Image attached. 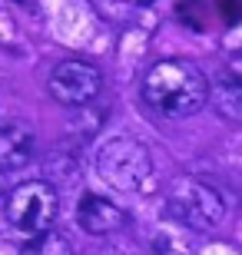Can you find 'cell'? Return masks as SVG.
<instances>
[{"instance_id": "1", "label": "cell", "mask_w": 242, "mask_h": 255, "mask_svg": "<svg viewBox=\"0 0 242 255\" xmlns=\"http://www.w3.org/2000/svg\"><path fill=\"white\" fill-rule=\"evenodd\" d=\"M213 83L189 60L169 57L143 73V103L163 120H186L209 103Z\"/></svg>"}, {"instance_id": "2", "label": "cell", "mask_w": 242, "mask_h": 255, "mask_svg": "<svg viewBox=\"0 0 242 255\" xmlns=\"http://www.w3.org/2000/svg\"><path fill=\"white\" fill-rule=\"evenodd\" d=\"M96 169L113 189L120 192H153L159 182V169L153 152L133 136H116L100 146Z\"/></svg>"}, {"instance_id": "3", "label": "cell", "mask_w": 242, "mask_h": 255, "mask_svg": "<svg viewBox=\"0 0 242 255\" xmlns=\"http://www.w3.org/2000/svg\"><path fill=\"white\" fill-rule=\"evenodd\" d=\"M166 212L186 229L213 232L226 222L229 206L213 182L199 179V176H179L166 192Z\"/></svg>"}, {"instance_id": "4", "label": "cell", "mask_w": 242, "mask_h": 255, "mask_svg": "<svg viewBox=\"0 0 242 255\" xmlns=\"http://www.w3.org/2000/svg\"><path fill=\"white\" fill-rule=\"evenodd\" d=\"M56 212H60V199L56 189L43 179H30L13 186L7 196V222L13 232L20 236H40V232H50Z\"/></svg>"}, {"instance_id": "5", "label": "cell", "mask_w": 242, "mask_h": 255, "mask_svg": "<svg viewBox=\"0 0 242 255\" xmlns=\"http://www.w3.org/2000/svg\"><path fill=\"white\" fill-rule=\"evenodd\" d=\"M47 90L60 106L66 110H80V106L93 103L103 90V73L86 60H60L47 80Z\"/></svg>"}, {"instance_id": "6", "label": "cell", "mask_w": 242, "mask_h": 255, "mask_svg": "<svg viewBox=\"0 0 242 255\" xmlns=\"http://www.w3.org/2000/svg\"><path fill=\"white\" fill-rule=\"evenodd\" d=\"M76 222L90 232V236H113L126 226V212H123L113 199L100 192H86L76 206Z\"/></svg>"}, {"instance_id": "7", "label": "cell", "mask_w": 242, "mask_h": 255, "mask_svg": "<svg viewBox=\"0 0 242 255\" xmlns=\"http://www.w3.org/2000/svg\"><path fill=\"white\" fill-rule=\"evenodd\" d=\"M33 159V132L23 123L0 126V172L23 169Z\"/></svg>"}, {"instance_id": "8", "label": "cell", "mask_w": 242, "mask_h": 255, "mask_svg": "<svg viewBox=\"0 0 242 255\" xmlns=\"http://www.w3.org/2000/svg\"><path fill=\"white\" fill-rule=\"evenodd\" d=\"M213 96L219 103V113L242 120V76L236 70H223L213 80Z\"/></svg>"}, {"instance_id": "9", "label": "cell", "mask_w": 242, "mask_h": 255, "mask_svg": "<svg viewBox=\"0 0 242 255\" xmlns=\"http://www.w3.org/2000/svg\"><path fill=\"white\" fill-rule=\"evenodd\" d=\"M20 255H73V242L63 232L50 229V232H40V236L27 239L23 249H20Z\"/></svg>"}, {"instance_id": "10", "label": "cell", "mask_w": 242, "mask_h": 255, "mask_svg": "<svg viewBox=\"0 0 242 255\" xmlns=\"http://www.w3.org/2000/svg\"><path fill=\"white\" fill-rule=\"evenodd\" d=\"M216 7H219L226 23H236L242 17V0H216Z\"/></svg>"}, {"instance_id": "11", "label": "cell", "mask_w": 242, "mask_h": 255, "mask_svg": "<svg viewBox=\"0 0 242 255\" xmlns=\"http://www.w3.org/2000/svg\"><path fill=\"white\" fill-rule=\"evenodd\" d=\"M136 3H156V0H136Z\"/></svg>"}, {"instance_id": "12", "label": "cell", "mask_w": 242, "mask_h": 255, "mask_svg": "<svg viewBox=\"0 0 242 255\" xmlns=\"http://www.w3.org/2000/svg\"><path fill=\"white\" fill-rule=\"evenodd\" d=\"M0 192H3V172H0Z\"/></svg>"}, {"instance_id": "13", "label": "cell", "mask_w": 242, "mask_h": 255, "mask_svg": "<svg viewBox=\"0 0 242 255\" xmlns=\"http://www.w3.org/2000/svg\"><path fill=\"white\" fill-rule=\"evenodd\" d=\"M17 3H20V0H17Z\"/></svg>"}]
</instances>
